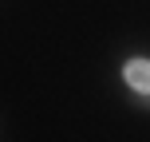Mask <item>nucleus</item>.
<instances>
[{"label": "nucleus", "instance_id": "obj_1", "mask_svg": "<svg viewBox=\"0 0 150 142\" xmlns=\"http://www.w3.org/2000/svg\"><path fill=\"white\" fill-rule=\"evenodd\" d=\"M122 75H127V83L134 91H150V59H130Z\"/></svg>", "mask_w": 150, "mask_h": 142}]
</instances>
